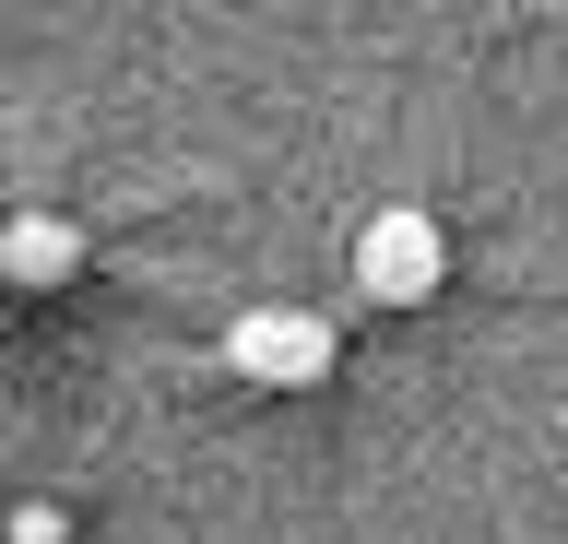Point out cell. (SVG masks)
<instances>
[{"instance_id":"obj_3","label":"cell","mask_w":568,"mask_h":544,"mask_svg":"<svg viewBox=\"0 0 568 544\" xmlns=\"http://www.w3.org/2000/svg\"><path fill=\"white\" fill-rule=\"evenodd\" d=\"M0 273H12V296L71 285V273H83V225H60V214H12V225H0Z\"/></svg>"},{"instance_id":"obj_1","label":"cell","mask_w":568,"mask_h":544,"mask_svg":"<svg viewBox=\"0 0 568 544\" xmlns=\"http://www.w3.org/2000/svg\"><path fill=\"white\" fill-rule=\"evenodd\" d=\"M438 273H450V237H438L426 202H379V214L355 225V296L367 308H426Z\"/></svg>"},{"instance_id":"obj_2","label":"cell","mask_w":568,"mask_h":544,"mask_svg":"<svg viewBox=\"0 0 568 544\" xmlns=\"http://www.w3.org/2000/svg\"><path fill=\"white\" fill-rule=\"evenodd\" d=\"M332 356H344V343H332L320 308H237V320H225V367H237L248 391H320Z\"/></svg>"}]
</instances>
